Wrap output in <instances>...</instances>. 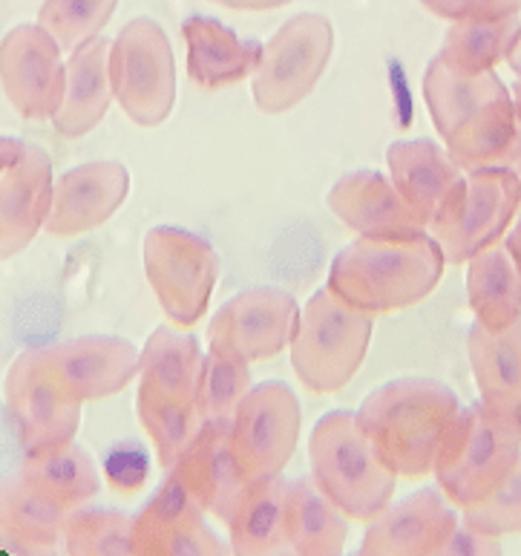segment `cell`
<instances>
[{"mask_svg": "<svg viewBox=\"0 0 521 556\" xmlns=\"http://www.w3.org/2000/svg\"><path fill=\"white\" fill-rule=\"evenodd\" d=\"M444 251L430 231L415 237H357L340 251L329 289L369 315L421 303L444 275Z\"/></svg>", "mask_w": 521, "mask_h": 556, "instance_id": "6da1fadb", "label": "cell"}, {"mask_svg": "<svg viewBox=\"0 0 521 556\" xmlns=\"http://www.w3.org/2000/svg\"><path fill=\"white\" fill-rule=\"evenodd\" d=\"M461 413L458 395L432 378H397L360 404L357 421L378 456L404 479L432 473L449 427Z\"/></svg>", "mask_w": 521, "mask_h": 556, "instance_id": "7a4b0ae2", "label": "cell"}, {"mask_svg": "<svg viewBox=\"0 0 521 556\" xmlns=\"http://www.w3.org/2000/svg\"><path fill=\"white\" fill-rule=\"evenodd\" d=\"M312 479L340 514L369 522L395 498L397 473L364 432L357 413L331 409L308 439Z\"/></svg>", "mask_w": 521, "mask_h": 556, "instance_id": "3957f363", "label": "cell"}, {"mask_svg": "<svg viewBox=\"0 0 521 556\" xmlns=\"http://www.w3.org/2000/svg\"><path fill=\"white\" fill-rule=\"evenodd\" d=\"M521 458V421L484 401L461 407L441 444L432 473L456 507L487 498Z\"/></svg>", "mask_w": 521, "mask_h": 556, "instance_id": "277c9868", "label": "cell"}, {"mask_svg": "<svg viewBox=\"0 0 521 556\" xmlns=\"http://www.w3.org/2000/svg\"><path fill=\"white\" fill-rule=\"evenodd\" d=\"M374 332V315L326 289L315 291L300 308L291 341V366L300 383L315 395H331L352 383L364 366Z\"/></svg>", "mask_w": 521, "mask_h": 556, "instance_id": "5b68a950", "label": "cell"}, {"mask_svg": "<svg viewBox=\"0 0 521 556\" xmlns=\"http://www.w3.org/2000/svg\"><path fill=\"white\" fill-rule=\"evenodd\" d=\"M519 205L521 185L510 167L470 170L427 231L435 237L447 263H470L505 237Z\"/></svg>", "mask_w": 521, "mask_h": 556, "instance_id": "8992f818", "label": "cell"}, {"mask_svg": "<svg viewBox=\"0 0 521 556\" xmlns=\"http://www.w3.org/2000/svg\"><path fill=\"white\" fill-rule=\"evenodd\" d=\"M334 26L323 15H297L274 33L251 75V96L263 113L280 116L306 101L329 67Z\"/></svg>", "mask_w": 521, "mask_h": 556, "instance_id": "52a82bcc", "label": "cell"}, {"mask_svg": "<svg viewBox=\"0 0 521 556\" xmlns=\"http://www.w3.org/2000/svg\"><path fill=\"white\" fill-rule=\"evenodd\" d=\"M141 257L162 312L182 329L199 324L211 306L219 277V254L214 245L179 225H156L144 237Z\"/></svg>", "mask_w": 521, "mask_h": 556, "instance_id": "ba28073f", "label": "cell"}, {"mask_svg": "<svg viewBox=\"0 0 521 556\" xmlns=\"http://www.w3.org/2000/svg\"><path fill=\"white\" fill-rule=\"evenodd\" d=\"M110 81L130 122L139 127L167 122L176 104V59L156 21L136 17L118 33L110 47Z\"/></svg>", "mask_w": 521, "mask_h": 556, "instance_id": "9c48e42d", "label": "cell"}, {"mask_svg": "<svg viewBox=\"0 0 521 556\" xmlns=\"http://www.w3.org/2000/svg\"><path fill=\"white\" fill-rule=\"evenodd\" d=\"M7 409L26 456L61 447L81 427V404L52 369L47 349H26L9 366Z\"/></svg>", "mask_w": 521, "mask_h": 556, "instance_id": "30bf717a", "label": "cell"}, {"mask_svg": "<svg viewBox=\"0 0 521 556\" xmlns=\"http://www.w3.org/2000/svg\"><path fill=\"white\" fill-rule=\"evenodd\" d=\"M303 413L282 381L254 383L231 421V444L249 482L282 476L297 450Z\"/></svg>", "mask_w": 521, "mask_h": 556, "instance_id": "8fae6325", "label": "cell"}, {"mask_svg": "<svg viewBox=\"0 0 521 556\" xmlns=\"http://www.w3.org/2000/svg\"><path fill=\"white\" fill-rule=\"evenodd\" d=\"M300 320L297 300L277 286L245 289L219 306L207 324L214 352L254 364L289 349Z\"/></svg>", "mask_w": 521, "mask_h": 556, "instance_id": "7c38bea8", "label": "cell"}, {"mask_svg": "<svg viewBox=\"0 0 521 556\" xmlns=\"http://www.w3.org/2000/svg\"><path fill=\"white\" fill-rule=\"evenodd\" d=\"M61 47L41 24L15 26L0 41V84L24 118H52L64 99L66 64Z\"/></svg>", "mask_w": 521, "mask_h": 556, "instance_id": "4fadbf2b", "label": "cell"}, {"mask_svg": "<svg viewBox=\"0 0 521 556\" xmlns=\"http://www.w3.org/2000/svg\"><path fill=\"white\" fill-rule=\"evenodd\" d=\"M132 540L141 556H233L211 531L196 498L170 473L136 516Z\"/></svg>", "mask_w": 521, "mask_h": 556, "instance_id": "5bb4252c", "label": "cell"}, {"mask_svg": "<svg viewBox=\"0 0 521 556\" xmlns=\"http://www.w3.org/2000/svg\"><path fill=\"white\" fill-rule=\"evenodd\" d=\"M458 516L441 488H423L369 519L360 556H435L456 531Z\"/></svg>", "mask_w": 521, "mask_h": 556, "instance_id": "9a60e30c", "label": "cell"}, {"mask_svg": "<svg viewBox=\"0 0 521 556\" xmlns=\"http://www.w3.org/2000/svg\"><path fill=\"white\" fill-rule=\"evenodd\" d=\"M130 170L122 162H87L55 182L47 231L52 237H78L99 228L125 205Z\"/></svg>", "mask_w": 521, "mask_h": 556, "instance_id": "2e32d148", "label": "cell"}, {"mask_svg": "<svg viewBox=\"0 0 521 556\" xmlns=\"http://www.w3.org/2000/svg\"><path fill=\"white\" fill-rule=\"evenodd\" d=\"M52 162L38 144H24L15 165L0 176V260L15 254L47 228L52 208Z\"/></svg>", "mask_w": 521, "mask_h": 556, "instance_id": "e0dca14e", "label": "cell"}, {"mask_svg": "<svg viewBox=\"0 0 521 556\" xmlns=\"http://www.w3.org/2000/svg\"><path fill=\"white\" fill-rule=\"evenodd\" d=\"M170 476L196 498L207 516L228 522L237 498L249 488V476L233 453L231 424H202Z\"/></svg>", "mask_w": 521, "mask_h": 556, "instance_id": "ac0fdd59", "label": "cell"}, {"mask_svg": "<svg viewBox=\"0 0 521 556\" xmlns=\"http://www.w3.org/2000/svg\"><path fill=\"white\" fill-rule=\"evenodd\" d=\"M47 357L64 387L78 401L110 399L139 375V349L125 338L87 334L64 343H50Z\"/></svg>", "mask_w": 521, "mask_h": 556, "instance_id": "d6986e66", "label": "cell"}, {"mask_svg": "<svg viewBox=\"0 0 521 556\" xmlns=\"http://www.w3.org/2000/svg\"><path fill=\"white\" fill-rule=\"evenodd\" d=\"M329 208L360 237H415L427 231L392 179L378 170H355L331 185Z\"/></svg>", "mask_w": 521, "mask_h": 556, "instance_id": "ffe728a7", "label": "cell"}, {"mask_svg": "<svg viewBox=\"0 0 521 556\" xmlns=\"http://www.w3.org/2000/svg\"><path fill=\"white\" fill-rule=\"evenodd\" d=\"M386 162H390V179L406 205L430 228L444 202L463 179V170L453 162L447 148L430 139L395 141L386 150Z\"/></svg>", "mask_w": 521, "mask_h": 556, "instance_id": "44dd1931", "label": "cell"}, {"mask_svg": "<svg viewBox=\"0 0 521 556\" xmlns=\"http://www.w3.org/2000/svg\"><path fill=\"white\" fill-rule=\"evenodd\" d=\"M110 47L113 43L104 38H92L66 61L64 99L52 116V127L64 139H81L96 130L107 116L110 101L116 99L110 81Z\"/></svg>", "mask_w": 521, "mask_h": 556, "instance_id": "7402d4cb", "label": "cell"}, {"mask_svg": "<svg viewBox=\"0 0 521 556\" xmlns=\"http://www.w3.org/2000/svg\"><path fill=\"white\" fill-rule=\"evenodd\" d=\"M188 43V75L202 90H223L240 84L257 70L263 47L257 41H242L214 17L193 15L182 24Z\"/></svg>", "mask_w": 521, "mask_h": 556, "instance_id": "603a6c76", "label": "cell"}, {"mask_svg": "<svg viewBox=\"0 0 521 556\" xmlns=\"http://www.w3.org/2000/svg\"><path fill=\"white\" fill-rule=\"evenodd\" d=\"M444 148L463 174L513 165L521 153V110L513 96L507 92L472 113L456 134L444 139Z\"/></svg>", "mask_w": 521, "mask_h": 556, "instance_id": "cb8c5ba5", "label": "cell"}, {"mask_svg": "<svg viewBox=\"0 0 521 556\" xmlns=\"http://www.w3.org/2000/svg\"><path fill=\"white\" fill-rule=\"evenodd\" d=\"M467 352L481 401L521 421V317L505 329L475 324Z\"/></svg>", "mask_w": 521, "mask_h": 556, "instance_id": "d4e9b609", "label": "cell"}, {"mask_svg": "<svg viewBox=\"0 0 521 556\" xmlns=\"http://www.w3.org/2000/svg\"><path fill=\"white\" fill-rule=\"evenodd\" d=\"M285 493L282 476L249 482L228 516L233 556H277L289 548L285 531Z\"/></svg>", "mask_w": 521, "mask_h": 556, "instance_id": "484cf974", "label": "cell"}, {"mask_svg": "<svg viewBox=\"0 0 521 556\" xmlns=\"http://www.w3.org/2000/svg\"><path fill=\"white\" fill-rule=\"evenodd\" d=\"M289 548L297 556H343L348 540V516L331 505L315 479H294L285 493Z\"/></svg>", "mask_w": 521, "mask_h": 556, "instance_id": "4316f807", "label": "cell"}, {"mask_svg": "<svg viewBox=\"0 0 521 556\" xmlns=\"http://www.w3.org/2000/svg\"><path fill=\"white\" fill-rule=\"evenodd\" d=\"M505 81L496 73L481 75H461L435 55L423 75V101L430 108L432 125L439 130L441 139H447L458 127L479 113L484 104L507 96Z\"/></svg>", "mask_w": 521, "mask_h": 556, "instance_id": "83f0119b", "label": "cell"}, {"mask_svg": "<svg viewBox=\"0 0 521 556\" xmlns=\"http://www.w3.org/2000/svg\"><path fill=\"white\" fill-rule=\"evenodd\" d=\"M467 298L475 324L505 329L521 317V268L507 245H490L467 266Z\"/></svg>", "mask_w": 521, "mask_h": 556, "instance_id": "f1b7e54d", "label": "cell"}, {"mask_svg": "<svg viewBox=\"0 0 521 556\" xmlns=\"http://www.w3.org/2000/svg\"><path fill=\"white\" fill-rule=\"evenodd\" d=\"M202 364L205 355L193 334L156 329L139 355V387L196 404Z\"/></svg>", "mask_w": 521, "mask_h": 556, "instance_id": "f546056e", "label": "cell"}, {"mask_svg": "<svg viewBox=\"0 0 521 556\" xmlns=\"http://www.w3.org/2000/svg\"><path fill=\"white\" fill-rule=\"evenodd\" d=\"M519 35V15L496 17V21H458L444 35L439 59L461 75L493 73L496 64L510 59Z\"/></svg>", "mask_w": 521, "mask_h": 556, "instance_id": "4dcf8cb0", "label": "cell"}, {"mask_svg": "<svg viewBox=\"0 0 521 556\" xmlns=\"http://www.w3.org/2000/svg\"><path fill=\"white\" fill-rule=\"evenodd\" d=\"M21 476L66 510H75L99 493L96 465L75 441L26 456Z\"/></svg>", "mask_w": 521, "mask_h": 556, "instance_id": "1f68e13d", "label": "cell"}, {"mask_svg": "<svg viewBox=\"0 0 521 556\" xmlns=\"http://www.w3.org/2000/svg\"><path fill=\"white\" fill-rule=\"evenodd\" d=\"M69 510L52 502L29 479L15 476L0 484V528L21 540L52 548L64 533Z\"/></svg>", "mask_w": 521, "mask_h": 556, "instance_id": "d6a6232c", "label": "cell"}, {"mask_svg": "<svg viewBox=\"0 0 521 556\" xmlns=\"http://www.w3.org/2000/svg\"><path fill=\"white\" fill-rule=\"evenodd\" d=\"M136 413H139V421L144 427V432L153 441L158 465H162L165 473H170L176 462L182 458L185 450L191 447V441L196 439L199 430H202V418H199L196 404L167 399V395H158V392L139 387Z\"/></svg>", "mask_w": 521, "mask_h": 556, "instance_id": "836d02e7", "label": "cell"}, {"mask_svg": "<svg viewBox=\"0 0 521 556\" xmlns=\"http://www.w3.org/2000/svg\"><path fill=\"white\" fill-rule=\"evenodd\" d=\"M251 364L233 361L223 352H207L202 375H199L196 409L202 424H231L242 399L254 387L251 378Z\"/></svg>", "mask_w": 521, "mask_h": 556, "instance_id": "e575fe53", "label": "cell"}, {"mask_svg": "<svg viewBox=\"0 0 521 556\" xmlns=\"http://www.w3.org/2000/svg\"><path fill=\"white\" fill-rule=\"evenodd\" d=\"M136 516L118 510H78L66 519V554L69 556H141L132 540Z\"/></svg>", "mask_w": 521, "mask_h": 556, "instance_id": "d590c367", "label": "cell"}, {"mask_svg": "<svg viewBox=\"0 0 521 556\" xmlns=\"http://www.w3.org/2000/svg\"><path fill=\"white\" fill-rule=\"evenodd\" d=\"M118 0H43L38 24L59 41L64 52H75L107 26Z\"/></svg>", "mask_w": 521, "mask_h": 556, "instance_id": "8d00e7d4", "label": "cell"}, {"mask_svg": "<svg viewBox=\"0 0 521 556\" xmlns=\"http://www.w3.org/2000/svg\"><path fill=\"white\" fill-rule=\"evenodd\" d=\"M463 522L498 540L521 533V458L487 498L463 510Z\"/></svg>", "mask_w": 521, "mask_h": 556, "instance_id": "74e56055", "label": "cell"}, {"mask_svg": "<svg viewBox=\"0 0 521 556\" xmlns=\"http://www.w3.org/2000/svg\"><path fill=\"white\" fill-rule=\"evenodd\" d=\"M432 15L444 21H496L521 12V0H421Z\"/></svg>", "mask_w": 521, "mask_h": 556, "instance_id": "f35d334b", "label": "cell"}, {"mask_svg": "<svg viewBox=\"0 0 521 556\" xmlns=\"http://www.w3.org/2000/svg\"><path fill=\"white\" fill-rule=\"evenodd\" d=\"M104 473L116 490H139L148 482V456L132 441L116 444L104 458Z\"/></svg>", "mask_w": 521, "mask_h": 556, "instance_id": "ab89813d", "label": "cell"}, {"mask_svg": "<svg viewBox=\"0 0 521 556\" xmlns=\"http://www.w3.org/2000/svg\"><path fill=\"white\" fill-rule=\"evenodd\" d=\"M435 556H501V542L498 536H490L484 531H475L470 525H456L449 540L441 545Z\"/></svg>", "mask_w": 521, "mask_h": 556, "instance_id": "60d3db41", "label": "cell"}, {"mask_svg": "<svg viewBox=\"0 0 521 556\" xmlns=\"http://www.w3.org/2000/svg\"><path fill=\"white\" fill-rule=\"evenodd\" d=\"M219 7L228 9H245V12H263V9H280L291 0H214Z\"/></svg>", "mask_w": 521, "mask_h": 556, "instance_id": "b9f144b4", "label": "cell"}, {"mask_svg": "<svg viewBox=\"0 0 521 556\" xmlns=\"http://www.w3.org/2000/svg\"><path fill=\"white\" fill-rule=\"evenodd\" d=\"M21 150H24V141L12 139V136H0V176L7 167L15 165V159L21 156Z\"/></svg>", "mask_w": 521, "mask_h": 556, "instance_id": "7bdbcfd3", "label": "cell"}, {"mask_svg": "<svg viewBox=\"0 0 521 556\" xmlns=\"http://www.w3.org/2000/svg\"><path fill=\"white\" fill-rule=\"evenodd\" d=\"M505 245H507V251L513 254V260L519 263V268H521V216H519V223H516L513 231L507 233Z\"/></svg>", "mask_w": 521, "mask_h": 556, "instance_id": "ee69618b", "label": "cell"}, {"mask_svg": "<svg viewBox=\"0 0 521 556\" xmlns=\"http://www.w3.org/2000/svg\"><path fill=\"white\" fill-rule=\"evenodd\" d=\"M507 64H510V70L521 78V35H519V41H516L513 52H510V59H507Z\"/></svg>", "mask_w": 521, "mask_h": 556, "instance_id": "f6af8a7d", "label": "cell"}, {"mask_svg": "<svg viewBox=\"0 0 521 556\" xmlns=\"http://www.w3.org/2000/svg\"><path fill=\"white\" fill-rule=\"evenodd\" d=\"M510 96H513V101H516V108L521 110V78L519 81L513 84V90H510Z\"/></svg>", "mask_w": 521, "mask_h": 556, "instance_id": "bcb514c9", "label": "cell"}, {"mask_svg": "<svg viewBox=\"0 0 521 556\" xmlns=\"http://www.w3.org/2000/svg\"><path fill=\"white\" fill-rule=\"evenodd\" d=\"M510 170H513L516 179H519V185H521V153H519V159H516L513 165H510Z\"/></svg>", "mask_w": 521, "mask_h": 556, "instance_id": "7dc6e473", "label": "cell"}, {"mask_svg": "<svg viewBox=\"0 0 521 556\" xmlns=\"http://www.w3.org/2000/svg\"><path fill=\"white\" fill-rule=\"evenodd\" d=\"M277 556H297V554H294V551H291V548H285V551H282V554H277Z\"/></svg>", "mask_w": 521, "mask_h": 556, "instance_id": "c3c4849f", "label": "cell"}, {"mask_svg": "<svg viewBox=\"0 0 521 556\" xmlns=\"http://www.w3.org/2000/svg\"><path fill=\"white\" fill-rule=\"evenodd\" d=\"M343 556H348V554H343ZM352 556H360V554H352Z\"/></svg>", "mask_w": 521, "mask_h": 556, "instance_id": "681fc988", "label": "cell"}]
</instances>
